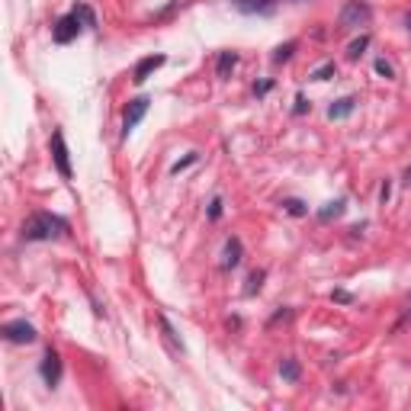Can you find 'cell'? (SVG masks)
Listing matches in <instances>:
<instances>
[{"instance_id":"1","label":"cell","mask_w":411,"mask_h":411,"mask_svg":"<svg viewBox=\"0 0 411 411\" xmlns=\"http://www.w3.org/2000/svg\"><path fill=\"white\" fill-rule=\"evenodd\" d=\"M68 235V222L52 212H32L23 222V238L26 241H52V238H65Z\"/></svg>"},{"instance_id":"2","label":"cell","mask_w":411,"mask_h":411,"mask_svg":"<svg viewBox=\"0 0 411 411\" xmlns=\"http://www.w3.org/2000/svg\"><path fill=\"white\" fill-rule=\"evenodd\" d=\"M370 20H373V10H370V3H363V0H347L341 7L344 30H360V26H366Z\"/></svg>"},{"instance_id":"3","label":"cell","mask_w":411,"mask_h":411,"mask_svg":"<svg viewBox=\"0 0 411 411\" xmlns=\"http://www.w3.org/2000/svg\"><path fill=\"white\" fill-rule=\"evenodd\" d=\"M80 23H84V20L78 16V10H71L68 16H61L58 26H55V32H52V36H55V42H58V45H68L71 39H78Z\"/></svg>"},{"instance_id":"4","label":"cell","mask_w":411,"mask_h":411,"mask_svg":"<svg viewBox=\"0 0 411 411\" xmlns=\"http://www.w3.org/2000/svg\"><path fill=\"white\" fill-rule=\"evenodd\" d=\"M0 334H3L10 344H32L36 337H39L30 322H7L3 328H0Z\"/></svg>"},{"instance_id":"5","label":"cell","mask_w":411,"mask_h":411,"mask_svg":"<svg viewBox=\"0 0 411 411\" xmlns=\"http://www.w3.org/2000/svg\"><path fill=\"white\" fill-rule=\"evenodd\" d=\"M148 107H151V100H148V97H135V100H132V103L126 107V116H122V132H126V135L138 126V122H142V119H145Z\"/></svg>"},{"instance_id":"6","label":"cell","mask_w":411,"mask_h":411,"mask_svg":"<svg viewBox=\"0 0 411 411\" xmlns=\"http://www.w3.org/2000/svg\"><path fill=\"white\" fill-rule=\"evenodd\" d=\"M52 157H55L58 174L68 180V177H71V161H68V145H65V135H61V132H55V135H52Z\"/></svg>"},{"instance_id":"7","label":"cell","mask_w":411,"mask_h":411,"mask_svg":"<svg viewBox=\"0 0 411 411\" xmlns=\"http://www.w3.org/2000/svg\"><path fill=\"white\" fill-rule=\"evenodd\" d=\"M39 373H42V379H45V386H58V379H61V357H58V353L45 351Z\"/></svg>"},{"instance_id":"8","label":"cell","mask_w":411,"mask_h":411,"mask_svg":"<svg viewBox=\"0 0 411 411\" xmlns=\"http://www.w3.org/2000/svg\"><path fill=\"white\" fill-rule=\"evenodd\" d=\"M164 55H148V58H142L135 65V74H132V80H135V84H145L148 78H151V74H155L157 68H164Z\"/></svg>"},{"instance_id":"9","label":"cell","mask_w":411,"mask_h":411,"mask_svg":"<svg viewBox=\"0 0 411 411\" xmlns=\"http://www.w3.org/2000/svg\"><path fill=\"white\" fill-rule=\"evenodd\" d=\"M238 264H241V241H238V238H228L225 251H222V267H225V270H235Z\"/></svg>"},{"instance_id":"10","label":"cell","mask_w":411,"mask_h":411,"mask_svg":"<svg viewBox=\"0 0 411 411\" xmlns=\"http://www.w3.org/2000/svg\"><path fill=\"white\" fill-rule=\"evenodd\" d=\"M357 109V100L353 97H341V100H334L331 107H328V119H347Z\"/></svg>"},{"instance_id":"11","label":"cell","mask_w":411,"mask_h":411,"mask_svg":"<svg viewBox=\"0 0 411 411\" xmlns=\"http://www.w3.org/2000/svg\"><path fill=\"white\" fill-rule=\"evenodd\" d=\"M241 13H274V0H235Z\"/></svg>"},{"instance_id":"12","label":"cell","mask_w":411,"mask_h":411,"mask_svg":"<svg viewBox=\"0 0 411 411\" xmlns=\"http://www.w3.org/2000/svg\"><path fill=\"white\" fill-rule=\"evenodd\" d=\"M344 209H347V203H344V199H334V203H328V206L322 209V212H318V219H322V222L341 219V216H344Z\"/></svg>"},{"instance_id":"13","label":"cell","mask_w":411,"mask_h":411,"mask_svg":"<svg viewBox=\"0 0 411 411\" xmlns=\"http://www.w3.org/2000/svg\"><path fill=\"white\" fill-rule=\"evenodd\" d=\"M280 376H283L286 382H299V376H302V370H299V363H296L293 357H286V360L280 363Z\"/></svg>"},{"instance_id":"14","label":"cell","mask_w":411,"mask_h":411,"mask_svg":"<svg viewBox=\"0 0 411 411\" xmlns=\"http://www.w3.org/2000/svg\"><path fill=\"white\" fill-rule=\"evenodd\" d=\"M235 65H238V55H235V52H222V55H219V68H216L219 78H228Z\"/></svg>"},{"instance_id":"15","label":"cell","mask_w":411,"mask_h":411,"mask_svg":"<svg viewBox=\"0 0 411 411\" xmlns=\"http://www.w3.org/2000/svg\"><path fill=\"white\" fill-rule=\"evenodd\" d=\"M161 328H164V337H167V341H170V347H174L177 353H184V351H186V347H184V341H180V337H177V331H174V324L167 322L164 315H161Z\"/></svg>"},{"instance_id":"16","label":"cell","mask_w":411,"mask_h":411,"mask_svg":"<svg viewBox=\"0 0 411 411\" xmlns=\"http://www.w3.org/2000/svg\"><path fill=\"white\" fill-rule=\"evenodd\" d=\"M260 286H264V270H254V274L247 276L245 293H247V296H254V293H260Z\"/></svg>"},{"instance_id":"17","label":"cell","mask_w":411,"mask_h":411,"mask_svg":"<svg viewBox=\"0 0 411 411\" xmlns=\"http://www.w3.org/2000/svg\"><path fill=\"white\" fill-rule=\"evenodd\" d=\"M293 52H296V42H286V45H280V49L274 52V65H283V61L293 58Z\"/></svg>"},{"instance_id":"18","label":"cell","mask_w":411,"mask_h":411,"mask_svg":"<svg viewBox=\"0 0 411 411\" xmlns=\"http://www.w3.org/2000/svg\"><path fill=\"white\" fill-rule=\"evenodd\" d=\"M366 45H370V36H360V39H353L351 45H347V55H351V58H360Z\"/></svg>"},{"instance_id":"19","label":"cell","mask_w":411,"mask_h":411,"mask_svg":"<svg viewBox=\"0 0 411 411\" xmlns=\"http://www.w3.org/2000/svg\"><path fill=\"white\" fill-rule=\"evenodd\" d=\"M334 61H328V65H322V68H315L312 71V80H328V78H334Z\"/></svg>"},{"instance_id":"20","label":"cell","mask_w":411,"mask_h":411,"mask_svg":"<svg viewBox=\"0 0 411 411\" xmlns=\"http://www.w3.org/2000/svg\"><path fill=\"white\" fill-rule=\"evenodd\" d=\"M283 209L289 212V216H305V203H302V199H286Z\"/></svg>"},{"instance_id":"21","label":"cell","mask_w":411,"mask_h":411,"mask_svg":"<svg viewBox=\"0 0 411 411\" xmlns=\"http://www.w3.org/2000/svg\"><path fill=\"white\" fill-rule=\"evenodd\" d=\"M196 157H199V155L193 151V155H186L184 161H177V164L170 167V174H180V170H186V167H193V164H196Z\"/></svg>"},{"instance_id":"22","label":"cell","mask_w":411,"mask_h":411,"mask_svg":"<svg viewBox=\"0 0 411 411\" xmlns=\"http://www.w3.org/2000/svg\"><path fill=\"white\" fill-rule=\"evenodd\" d=\"M74 10H78V16L84 20V26H90V30L97 26V20H93V10H90V7H74Z\"/></svg>"},{"instance_id":"23","label":"cell","mask_w":411,"mask_h":411,"mask_svg":"<svg viewBox=\"0 0 411 411\" xmlns=\"http://www.w3.org/2000/svg\"><path fill=\"white\" fill-rule=\"evenodd\" d=\"M376 71H379L382 78H392V74H395V71H392V65H389V61H386V58H379V61H376Z\"/></svg>"},{"instance_id":"24","label":"cell","mask_w":411,"mask_h":411,"mask_svg":"<svg viewBox=\"0 0 411 411\" xmlns=\"http://www.w3.org/2000/svg\"><path fill=\"white\" fill-rule=\"evenodd\" d=\"M219 216H222V199L216 196V199L209 203V219H219Z\"/></svg>"},{"instance_id":"25","label":"cell","mask_w":411,"mask_h":411,"mask_svg":"<svg viewBox=\"0 0 411 411\" xmlns=\"http://www.w3.org/2000/svg\"><path fill=\"white\" fill-rule=\"evenodd\" d=\"M331 299H334V302H351L353 296H351V293H344V289H334V293H331Z\"/></svg>"},{"instance_id":"26","label":"cell","mask_w":411,"mask_h":411,"mask_svg":"<svg viewBox=\"0 0 411 411\" xmlns=\"http://www.w3.org/2000/svg\"><path fill=\"white\" fill-rule=\"evenodd\" d=\"M305 109H309V100H305L302 93H299V97H296V113H299V116H302Z\"/></svg>"},{"instance_id":"27","label":"cell","mask_w":411,"mask_h":411,"mask_svg":"<svg viewBox=\"0 0 411 411\" xmlns=\"http://www.w3.org/2000/svg\"><path fill=\"white\" fill-rule=\"evenodd\" d=\"M270 87H274V84L264 80V84H257V87H254V93H257V97H264V93H270Z\"/></svg>"},{"instance_id":"28","label":"cell","mask_w":411,"mask_h":411,"mask_svg":"<svg viewBox=\"0 0 411 411\" xmlns=\"http://www.w3.org/2000/svg\"><path fill=\"white\" fill-rule=\"evenodd\" d=\"M389 193H392V186H389V180H386V184H382V190H379V199H382V203H389Z\"/></svg>"},{"instance_id":"29","label":"cell","mask_w":411,"mask_h":411,"mask_svg":"<svg viewBox=\"0 0 411 411\" xmlns=\"http://www.w3.org/2000/svg\"><path fill=\"white\" fill-rule=\"evenodd\" d=\"M405 184H408V186H411V167H408V174H405Z\"/></svg>"},{"instance_id":"30","label":"cell","mask_w":411,"mask_h":411,"mask_svg":"<svg viewBox=\"0 0 411 411\" xmlns=\"http://www.w3.org/2000/svg\"><path fill=\"white\" fill-rule=\"evenodd\" d=\"M405 23H408V30H411V10H408V16H405Z\"/></svg>"}]
</instances>
